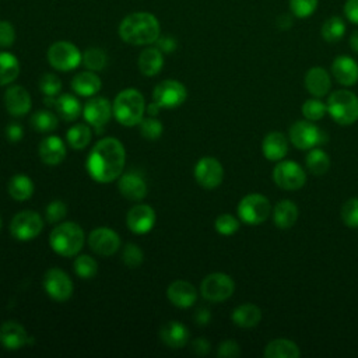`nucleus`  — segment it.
Wrapping results in <instances>:
<instances>
[{
  "mask_svg": "<svg viewBox=\"0 0 358 358\" xmlns=\"http://www.w3.org/2000/svg\"><path fill=\"white\" fill-rule=\"evenodd\" d=\"M303 84L310 95L316 98H322L329 94L331 88V78L327 70H324L320 66H315L306 71Z\"/></svg>",
  "mask_w": 358,
  "mask_h": 358,
  "instance_id": "nucleus-20",
  "label": "nucleus"
},
{
  "mask_svg": "<svg viewBox=\"0 0 358 358\" xmlns=\"http://www.w3.org/2000/svg\"><path fill=\"white\" fill-rule=\"evenodd\" d=\"M262 151L268 161H281L288 152V140L281 131H270L264 136Z\"/></svg>",
  "mask_w": 358,
  "mask_h": 358,
  "instance_id": "nucleus-23",
  "label": "nucleus"
},
{
  "mask_svg": "<svg viewBox=\"0 0 358 358\" xmlns=\"http://www.w3.org/2000/svg\"><path fill=\"white\" fill-rule=\"evenodd\" d=\"M20 74V62L10 52H0V85L13 83Z\"/></svg>",
  "mask_w": 358,
  "mask_h": 358,
  "instance_id": "nucleus-34",
  "label": "nucleus"
},
{
  "mask_svg": "<svg viewBox=\"0 0 358 358\" xmlns=\"http://www.w3.org/2000/svg\"><path fill=\"white\" fill-rule=\"evenodd\" d=\"M49 64L60 71H70L80 66L83 62V55L80 49L67 41H57L52 43L48 49Z\"/></svg>",
  "mask_w": 358,
  "mask_h": 358,
  "instance_id": "nucleus-8",
  "label": "nucleus"
},
{
  "mask_svg": "<svg viewBox=\"0 0 358 358\" xmlns=\"http://www.w3.org/2000/svg\"><path fill=\"white\" fill-rule=\"evenodd\" d=\"M138 64V70L147 76H155L161 71L162 66H164V56L162 52L158 48H145L137 60Z\"/></svg>",
  "mask_w": 358,
  "mask_h": 358,
  "instance_id": "nucleus-30",
  "label": "nucleus"
},
{
  "mask_svg": "<svg viewBox=\"0 0 358 358\" xmlns=\"http://www.w3.org/2000/svg\"><path fill=\"white\" fill-rule=\"evenodd\" d=\"M187 96L186 87L176 80H164L155 85L152 98L161 108H176Z\"/></svg>",
  "mask_w": 358,
  "mask_h": 358,
  "instance_id": "nucleus-13",
  "label": "nucleus"
},
{
  "mask_svg": "<svg viewBox=\"0 0 358 358\" xmlns=\"http://www.w3.org/2000/svg\"><path fill=\"white\" fill-rule=\"evenodd\" d=\"M217 355L221 358H236L241 355V347L234 340H225L218 345Z\"/></svg>",
  "mask_w": 358,
  "mask_h": 358,
  "instance_id": "nucleus-50",
  "label": "nucleus"
},
{
  "mask_svg": "<svg viewBox=\"0 0 358 358\" xmlns=\"http://www.w3.org/2000/svg\"><path fill=\"white\" fill-rule=\"evenodd\" d=\"M144 109V96L136 88H126L116 95L112 113L120 124L131 127L141 122Z\"/></svg>",
  "mask_w": 358,
  "mask_h": 358,
  "instance_id": "nucleus-3",
  "label": "nucleus"
},
{
  "mask_svg": "<svg viewBox=\"0 0 358 358\" xmlns=\"http://www.w3.org/2000/svg\"><path fill=\"white\" fill-rule=\"evenodd\" d=\"M319 0H288L289 11L295 18H309L317 8Z\"/></svg>",
  "mask_w": 358,
  "mask_h": 358,
  "instance_id": "nucleus-41",
  "label": "nucleus"
},
{
  "mask_svg": "<svg viewBox=\"0 0 358 358\" xmlns=\"http://www.w3.org/2000/svg\"><path fill=\"white\" fill-rule=\"evenodd\" d=\"M22 134H24L22 127H21L20 124H17V123H11V124H8L7 129H6V136H7V138H8L10 141H13V143L20 141V140L22 138Z\"/></svg>",
  "mask_w": 358,
  "mask_h": 358,
  "instance_id": "nucleus-52",
  "label": "nucleus"
},
{
  "mask_svg": "<svg viewBox=\"0 0 358 358\" xmlns=\"http://www.w3.org/2000/svg\"><path fill=\"white\" fill-rule=\"evenodd\" d=\"M298 220V207L294 201L285 199L278 201L273 210L274 225L280 229L291 228Z\"/></svg>",
  "mask_w": 358,
  "mask_h": 358,
  "instance_id": "nucleus-28",
  "label": "nucleus"
},
{
  "mask_svg": "<svg viewBox=\"0 0 358 358\" xmlns=\"http://www.w3.org/2000/svg\"><path fill=\"white\" fill-rule=\"evenodd\" d=\"M88 245L99 256H112L120 246L119 235L110 228H96L88 235Z\"/></svg>",
  "mask_w": 358,
  "mask_h": 358,
  "instance_id": "nucleus-15",
  "label": "nucleus"
},
{
  "mask_svg": "<svg viewBox=\"0 0 358 358\" xmlns=\"http://www.w3.org/2000/svg\"><path fill=\"white\" fill-rule=\"evenodd\" d=\"M126 151L123 144L113 137L99 140L87 158V169L91 178L99 183L117 179L124 168Z\"/></svg>",
  "mask_w": 358,
  "mask_h": 358,
  "instance_id": "nucleus-1",
  "label": "nucleus"
},
{
  "mask_svg": "<svg viewBox=\"0 0 358 358\" xmlns=\"http://www.w3.org/2000/svg\"><path fill=\"white\" fill-rule=\"evenodd\" d=\"M343 13L350 22L358 25V0H345Z\"/></svg>",
  "mask_w": 358,
  "mask_h": 358,
  "instance_id": "nucleus-51",
  "label": "nucleus"
},
{
  "mask_svg": "<svg viewBox=\"0 0 358 358\" xmlns=\"http://www.w3.org/2000/svg\"><path fill=\"white\" fill-rule=\"evenodd\" d=\"M52 249L64 256H76L84 246V231L76 222H63L56 225L49 236Z\"/></svg>",
  "mask_w": 358,
  "mask_h": 358,
  "instance_id": "nucleus-4",
  "label": "nucleus"
},
{
  "mask_svg": "<svg viewBox=\"0 0 358 358\" xmlns=\"http://www.w3.org/2000/svg\"><path fill=\"white\" fill-rule=\"evenodd\" d=\"M341 220L347 227L358 228V197H351L343 204Z\"/></svg>",
  "mask_w": 358,
  "mask_h": 358,
  "instance_id": "nucleus-44",
  "label": "nucleus"
},
{
  "mask_svg": "<svg viewBox=\"0 0 358 358\" xmlns=\"http://www.w3.org/2000/svg\"><path fill=\"white\" fill-rule=\"evenodd\" d=\"M127 228L134 234H145L155 224L154 208L148 204H137L131 207L126 215Z\"/></svg>",
  "mask_w": 358,
  "mask_h": 358,
  "instance_id": "nucleus-16",
  "label": "nucleus"
},
{
  "mask_svg": "<svg viewBox=\"0 0 358 358\" xmlns=\"http://www.w3.org/2000/svg\"><path fill=\"white\" fill-rule=\"evenodd\" d=\"M194 320H196L197 324H200V326L208 324L210 320H211V313H210V310L206 309V308H199L197 312L194 313Z\"/></svg>",
  "mask_w": 358,
  "mask_h": 358,
  "instance_id": "nucleus-55",
  "label": "nucleus"
},
{
  "mask_svg": "<svg viewBox=\"0 0 358 358\" xmlns=\"http://www.w3.org/2000/svg\"><path fill=\"white\" fill-rule=\"evenodd\" d=\"M67 214V206L62 200H53L46 207V221L50 224L59 222Z\"/></svg>",
  "mask_w": 358,
  "mask_h": 358,
  "instance_id": "nucleus-48",
  "label": "nucleus"
},
{
  "mask_svg": "<svg viewBox=\"0 0 358 358\" xmlns=\"http://www.w3.org/2000/svg\"><path fill=\"white\" fill-rule=\"evenodd\" d=\"M117 187L126 199L133 200V201L143 200L147 194V183L144 182V179L140 175H137L134 172H127V173L122 175L119 178Z\"/></svg>",
  "mask_w": 358,
  "mask_h": 358,
  "instance_id": "nucleus-24",
  "label": "nucleus"
},
{
  "mask_svg": "<svg viewBox=\"0 0 358 358\" xmlns=\"http://www.w3.org/2000/svg\"><path fill=\"white\" fill-rule=\"evenodd\" d=\"M232 322L242 329H252L262 320V310L255 303H242L232 310Z\"/></svg>",
  "mask_w": 358,
  "mask_h": 358,
  "instance_id": "nucleus-27",
  "label": "nucleus"
},
{
  "mask_svg": "<svg viewBox=\"0 0 358 358\" xmlns=\"http://www.w3.org/2000/svg\"><path fill=\"white\" fill-rule=\"evenodd\" d=\"M305 164H306L308 171L312 175L320 176V175H324L329 171V168H330V158H329L327 152H324L323 150L312 148L308 152L306 158H305Z\"/></svg>",
  "mask_w": 358,
  "mask_h": 358,
  "instance_id": "nucleus-36",
  "label": "nucleus"
},
{
  "mask_svg": "<svg viewBox=\"0 0 358 358\" xmlns=\"http://www.w3.org/2000/svg\"><path fill=\"white\" fill-rule=\"evenodd\" d=\"M101 78L91 70L76 74L71 80V88L76 94L83 96L95 95L101 90Z\"/></svg>",
  "mask_w": 358,
  "mask_h": 358,
  "instance_id": "nucleus-29",
  "label": "nucleus"
},
{
  "mask_svg": "<svg viewBox=\"0 0 358 358\" xmlns=\"http://www.w3.org/2000/svg\"><path fill=\"white\" fill-rule=\"evenodd\" d=\"M138 124H140V131H141L143 137H145L148 140H155L162 134V123L152 116L141 119V122Z\"/></svg>",
  "mask_w": 358,
  "mask_h": 358,
  "instance_id": "nucleus-47",
  "label": "nucleus"
},
{
  "mask_svg": "<svg viewBox=\"0 0 358 358\" xmlns=\"http://www.w3.org/2000/svg\"><path fill=\"white\" fill-rule=\"evenodd\" d=\"M214 227L218 234H221L224 236H229V235H234L239 229V221L232 214L224 213L217 217Z\"/></svg>",
  "mask_w": 358,
  "mask_h": 358,
  "instance_id": "nucleus-43",
  "label": "nucleus"
},
{
  "mask_svg": "<svg viewBox=\"0 0 358 358\" xmlns=\"http://www.w3.org/2000/svg\"><path fill=\"white\" fill-rule=\"evenodd\" d=\"M345 21L340 15H331L329 17L320 28L322 38L329 43H336L341 41L345 35Z\"/></svg>",
  "mask_w": 358,
  "mask_h": 358,
  "instance_id": "nucleus-33",
  "label": "nucleus"
},
{
  "mask_svg": "<svg viewBox=\"0 0 358 358\" xmlns=\"http://www.w3.org/2000/svg\"><path fill=\"white\" fill-rule=\"evenodd\" d=\"M29 336L25 329L14 320L3 322L0 326V344L6 350H20L28 344Z\"/></svg>",
  "mask_w": 358,
  "mask_h": 358,
  "instance_id": "nucleus-19",
  "label": "nucleus"
},
{
  "mask_svg": "<svg viewBox=\"0 0 358 358\" xmlns=\"http://www.w3.org/2000/svg\"><path fill=\"white\" fill-rule=\"evenodd\" d=\"M235 289L234 280L224 273H211L201 281L200 292L210 302H222L228 299Z\"/></svg>",
  "mask_w": 358,
  "mask_h": 358,
  "instance_id": "nucleus-9",
  "label": "nucleus"
},
{
  "mask_svg": "<svg viewBox=\"0 0 358 358\" xmlns=\"http://www.w3.org/2000/svg\"><path fill=\"white\" fill-rule=\"evenodd\" d=\"M0 228H1V218H0Z\"/></svg>",
  "mask_w": 358,
  "mask_h": 358,
  "instance_id": "nucleus-58",
  "label": "nucleus"
},
{
  "mask_svg": "<svg viewBox=\"0 0 358 358\" xmlns=\"http://www.w3.org/2000/svg\"><path fill=\"white\" fill-rule=\"evenodd\" d=\"M74 271L81 278H91L96 274L98 264L90 255H80L74 260Z\"/></svg>",
  "mask_w": 358,
  "mask_h": 358,
  "instance_id": "nucleus-42",
  "label": "nucleus"
},
{
  "mask_svg": "<svg viewBox=\"0 0 358 358\" xmlns=\"http://www.w3.org/2000/svg\"><path fill=\"white\" fill-rule=\"evenodd\" d=\"M158 43V49L161 52H166V53H171L176 49V41L173 38H169V36H162V38H158L157 41Z\"/></svg>",
  "mask_w": 358,
  "mask_h": 358,
  "instance_id": "nucleus-53",
  "label": "nucleus"
},
{
  "mask_svg": "<svg viewBox=\"0 0 358 358\" xmlns=\"http://www.w3.org/2000/svg\"><path fill=\"white\" fill-rule=\"evenodd\" d=\"M350 46H351V49H352L355 53H358V29H355V31L351 34V36H350Z\"/></svg>",
  "mask_w": 358,
  "mask_h": 358,
  "instance_id": "nucleus-56",
  "label": "nucleus"
},
{
  "mask_svg": "<svg viewBox=\"0 0 358 358\" xmlns=\"http://www.w3.org/2000/svg\"><path fill=\"white\" fill-rule=\"evenodd\" d=\"M39 157L48 165H57L66 157V145L57 136H48L39 144Z\"/></svg>",
  "mask_w": 358,
  "mask_h": 358,
  "instance_id": "nucleus-25",
  "label": "nucleus"
},
{
  "mask_svg": "<svg viewBox=\"0 0 358 358\" xmlns=\"http://www.w3.org/2000/svg\"><path fill=\"white\" fill-rule=\"evenodd\" d=\"M159 338L171 348H182L189 340V330L180 322H166L159 329Z\"/></svg>",
  "mask_w": 358,
  "mask_h": 358,
  "instance_id": "nucleus-26",
  "label": "nucleus"
},
{
  "mask_svg": "<svg viewBox=\"0 0 358 358\" xmlns=\"http://www.w3.org/2000/svg\"><path fill=\"white\" fill-rule=\"evenodd\" d=\"M57 117L55 116V113H52L50 110H38L32 115L31 117V124L36 131H42V133H48V131H53L57 127Z\"/></svg>",
  "mask_w": 358,
  "mask_h": 358,
  "instance_id": "nucleus-38",
  "label": "nucleus"
},
{
  "mask_svg": "<svg viewBox=\"0 0 358 358\" xmlns=\"http://www.w3.org/2000/svg\"><path fill=\"white\" fill-rule=\"evenodd\" d=\"M92 133L87 124H76L69 129L67 131V141L76 150L85 148L91 141Z\"/></svg>",
  "mask_w": 358,
  "mask_h": 358,
  "instance_id": "nucleus-37",
  "label": "nucleus"
},
{
  "mask_svg": "<svg viewBox=\"0 0 358 358\" xmlns=\"http://www.w3.org/2000/svg\"><path fill=\"white\" fill-rule=\"evenodd\" d=\"M53 108L57 110V113L66 122L76 120L83 112V106H81L80 101L76 96H73L71 94H63L59 98H56L53 102Z\"/></svg>",
  "mask_w": 358,
  "mask_h": 358,
  "instance_id": "nucleus-32",
  "label": "nucleus"
},
{
  "mask_svg": "<svg viewBox=\"0 0 358 358\" xmlns=\"http://www.w3.org/2000/svg\"><path fill=\"white\" fill-rule=\"evenodd\" d=\"M236 211L241 221H243L245 224L259 225L268 218L271 213V206L266 196L260 193H250L241 199Z\"/></svg>",
  "mask_w": 358,
  "mask_h": 358,
  "instance_id": "nucleus-7",
  "label": "nucleus"
},
{
  "mask_svg": "<svg viewBox=\"0 0 358 358\" xmlns=\"http://www.w3.org/2000/svg\"><path fill=\"white\" fill-rule=\"evenodd\" d=\"M39 88L46 96H55L60 92L62 90V81L56 74L52 73H45L39 78Z\"/></svg>",
  "mask_w": 358,
  "mask_h": 358,
  "instance_id": "nucleus-46",
  "label": "nucleus"
},
{
  "mask_svg": "<svg viewBox=\"0 0 358 358\" xmlns=\"http://www.w3.org/2000/svg\"><path fill=\"white\" fill-rule=\"evenodd\" d=\"M43 228L42 218L32 210H24L15 214L10 222V232L15 239L29 241L39 235Z\"/></svg>",
  "mask_w": 358,
  "mask_h": 358,
  "instance_id": "nucleus-11",
  "label": "nucleus"
},
{
  "mask_svg": "<svg viewBox=\"0 0 358 358\" xmlns=\"http://www.w3.org/2000/svg\"><path fill=\"white\" fill-rule=\"evenodd\" d=\"M15 41V29L10 21H0V48H10Z\"/></svg>",
  "mask_w": 358,
  "mask_h": 358,
  "instance_id": "nucleus-49",
  "label": "nucleus"
},
{
  "mask_svg": "<svg viewBox=\"0 0 358 358\" xmlns=\"http://www.w3.org/2000/svg\"><path fill=\"white\" fill-rule=\"evenodd\" d=\"M119 36L123 42L140 46L158 41L161 27L157 17L147 11H137L126 15L119 24Z\"/></svg>",
  "mask_w": 358,
  "mask_h": 358,
  "instance_id": "nucleus-2",
  "label": "nucleus"
},
{
  "mask_svg": "<svg viewBox=\"0 0 358 358\" xmlns=\"http://www.w3.org/2000/svg\"><path fill=\"white\" fill-rule=\"evenodd\" d=\"M4 105L10 115L24 116L31 109V96L24 87L13 85L4 94Z\"/></svg>",
  "mask_w": 358,
  "mask_h": 358,
  "instance_id": "nucleus-21",
  "label": "nucleus"
},
{
  "mask_svg": "<svg viewBox=\"0 0 358 358\" xmlns=\"http://www.w3.org/2000/svg\"><path fill=\"white\" fill-rule=\"evenodd\" d=\"M192 350L197 355H206L210 351V343L206 338H196L192 343Z\"/></svg>",
  "mask_w": 358,
  "mask_h": 358,
  "instance_id": "nucleus-54",
  "label": "nucleus"
},
{
  "mask_svg": "<svg viewBox=\"0 0 358 358\" xmlns=\"http://www.w3.org/2000/svg\"><path fill=\"white\" fill-rule=\"evenodd\" d=\"M83 63L91 71H101L106 66V53L99 48H88L83 55Z\"/></svg>",
  "mask_w": 358,
  "mask_h": 358,
  "instance_id": "nucleus-40",
  "label": "nucleus"
},
{
  "mask_svg": "<svg viewBox=\"0 0 358 358\" xmlns=\"http://www.w3.org/2000/svg\"><path fill=\"white\" fill-rule=\"evenodd\" d=\"M144 255L143 250L136 245V243H127L122 252V260L123 263L130 267V268H136L143 263Z\"/></svg>",
  "mask_w": 358,
  "mask_h": 358,
  "instance_id": "nucleus-45",
  "label": "nucleus"
},
{
  "mask_svg": "<svg viewBox=\"0 0 358 358\" xmlns=\"http://www.w3.org/2000/svg\"><path fill=\"white\" fill-rule=\"evenodd\" d=\"M8 193L17 201L29 199L34 193V183L27 175H14L8 182Z\"/></svg>",
  "mask_w": 358,
  "mask_h": 358,
  "instance_id": "nucleus-35",
  "label": "nucleus"
},
{
  "mask_svg": "<svg viewBox=\"0 0 358 358\" xmlns=\"http://www.w3.org/2000/svg\"><path fill=\"white\" fill-rule=\"evenodd\" d=\"M331 73L341 85L351 87L358 83V63L347 55H340L333 60Z\"/></svg>",
  "mask_w": 358,
  "mask_h": 358,
  "instance_id": "nucleus-17",
  "label": "nucleus"
},
{
  "mask_svg": "<svg viewBox=\"0 0 358 358\" xmlns=\"http://www.w3.org/2000/svg\"><path fill=\"white\" fill-rule=\"evenodd\" d=\"M194 178L204 189H215L221 185L224 178V168L214 157H203L194 166Z\"/></svg>",
  "mask_w": 358,
  "mask_h": 358,
  "instance_id": "nucleus-14",
  "label": "nucleus"
},
{
  "mask_svg": "<svg viewBox=\"0 0 358 358\" xmlns=\"http://www.w3.org/2000/svg\"><path fill=\"white\" fill-rule=\"evenodd\" d=\"M274 183L284 190H298L306 182V173L295 161H280L273 169Z\"/></svg>",
  "mask_w": 358,
  "mask_h": 358,
  "instance_id": "nucleus-10",
  "label": "nucleus"
},
{
  "mask_svg": "<svg viewBox=\"0 0 358 358\" xmlns=\"http://www.w3.org/2000/svg\"><path fill=\"white\" fill-rule=\"evenodd\" d=\"M159 109H161V106L154 101V102H151L148 106H147V113H148V116H157L158 115V112H159Z\"/></svg>",
  "mask_w": 358,
  "mask_h": 358,
  "instance_id": "nucleus-57",
  "label": "nucleus"
},
{
  "mask_svg": "<svg viewBox=\"0 0 358 358\" xmlns=\"http://www.w3.org/2000/svg\"><path fill=\"white\" fill-rule=\"evenodd\" d=\"M84 119L94 127H102L106 124L112 115V106L105 98H92L85 102L83 109Z\"/></svg>",
  "mask_w": 358,
  "mask_h": 358,
  "instance_id": "nucleus-18",
  "label": "nucleus"
},
{
  "mask_svg": "<svg viewBox=\"0 0 358 358\" xmlns=\"http://www.w3.org/2000/svg\"><path fill=\"white\" fill-rule=\"evenodd\" d=\"M166 296L175 306L189 308L196 302L197 292L190 282L185 280H176L168 287Z\"/></svg>",
  "mask_w": 358,
  "mask_h": 358,
  "instance_id": "nucleus-22",
  "label": "nucleus"
},
{
  "mask_svg": "<svg viewBox=\"0 0 358 358\" xmlns=\"http://www.w3.org/2000/svg\"><path fill=\"white\" fill-rule=\"evenodd\" d=\"M43 288L46 294L57 301L64 302L67 301L73 294V282L70 277L60 268L53 267L49 268L43 275Z\"/></svg>",
  "mask_w": 358,
  "mask_h": 358,
  "instance_id": "nucleus-12",
  "label": "nucleus"
},
{
  "mask_svg": "<svg viewBox=\"0 0 358 358\" xmlns=\"http://www.w3.org/2000/svg\"><path fill=\"white\" fill-rule=\"evenodd\" d=\"M326 105L327 113L341 126H350L358 120V96L348 90L331 92Z\"/></svg>",
  "mask_w": 358,
  "mask_h": 358,
  "instance_id": "nucleus-5",
  "label": "nucleus"
},
{
  "mask_svg": "<svg viewBox=\"0 0 358 358\" xmlns=\"http://www.w3.org/2000/svg\"><path fill=\"white\" fill-rule=\"evenodd\" d=\"M288 136L291 143L298 150H312L317 145H322L327 141V134L319 126L310 120H298L289 130Z\"/></svg>",
  "mask_w": 358,
  "mask_h": 358,
  "instance_id": "nucleus-6",
  "label": "nucleus"
},
{
  "mask_svg": "<svg viewBox=\"0 0 358 358\" xmlns=\"http://www.w3.org/2000/svg\"><path fill=\"white\" fill-rule=\"evenodd\" d=\"M301 109H302V113L306 117V120H310V122L320 120L327 113V105L316 96L306 99L302 103Z\"/></svg>",
  "mask_w": 358,
  "mask_h": 358,
  "instance_id": "nucleus-39",
  "label": "nucleus"
},
{
  "mask_svg": "<svg viewBox=\"0 0 358 358\" xmlns=\"http://www.w3.org/2000/svg\"><path fill=\"white\" fill-rule=\"evenodd\" d=\"M299 354V347L288 338L271 340L263 352L266 358H298Z\"/></svg>",
  "mask_w": 358,
  "mask_h": 358,
  "instance_id": "nucleus-31",
  "label": "nucleus"
}]
</instances>
